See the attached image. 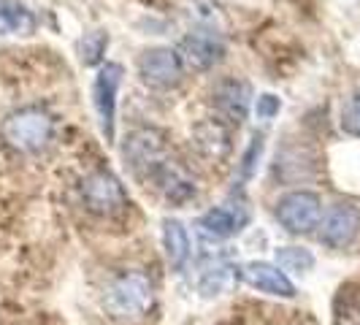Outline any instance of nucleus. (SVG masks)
I'll use <instances>...</instances> for the list:
<instances>
[{
    "label": "nucleus",
    "instance_id": "f257e3e1",
    "mask_svg": "<svg viewBox=\"0 0 360 325\" xmlns=\"http://www.w3.org/2000/svg\"><path fill=\"white\" fill-rule=\"evenodd\" d=\"M155 288L144 271H125L108 282L103 293V307L117 320H139L152 309Z\"/></svg>",
    "mask_w": 360,
    "mask_h": 325
},
{
    "label": "nucleus",
    "instance_id": "f03ea898",
    "mask_svg": "<svg viewBox=\"0 0 360 325\" xmlns=\"http://www.w3.org/2000/svg\"><path fill=\"white\" fill-rule=\"evenodd\" d=\"M54 120L49 111L38 106H25L19 111H11L3 125H0V139L17 152H41L52 141Z\"/></svg>",
    "mask_w": 360,
    "mask_h": 325
},
{
    "label": "nucleus",
    "instance_id": "7ed1b4c3",
    "mask_svg": "<svg viewBox=\"0 0 360 325\" xmlns=\"http://www.w3.org/2000/svg\"><path fill=\"white\" fill-rule=\"evenodd\" d=\"M82 200L92 215L111 217L127 206V193L122 181L111 171L101 168V171H92L90 177L82 181Z\"/></svg>",
    "mask_w": 360,
    "mask_h": 325
},
{
    "label": "nucleus",
    "instance_id": "20e7f679",
    "mask_svg": "<svg viewBox=\"0 0 360 325\" xmlns=\"http://www.w3.org/2000/svg\"><path fill=\"white\" fill-rule=\"evenodd\" d=\"M320 217H323L320 196L309 193V190L288 193L276 203V219L290 234H309V231H314L320 225Z\"/></svg>",
    "mask_w": 360,
    "mask_h": 325
},
{
    "label": "nucleus",
    "instance_id": "39448f33",
    "mask_svg": "<svg viewBox=\"0 0 360 325\" xmlns=\"http://www.w3.org/2000/svg\"><path fill=\"white\" fill-rule=\"evenodd\" d=\"M122 65L117 63H106L101 65V71L92 82V106L98 114L101 130L106 136V141H114V122H117V92L122 84Z\"/></svg>",
    "mask_w": 360,
    "mask_h": 325
},
{
    "label": "nucleus",
    "instance_id": "423d86ee",
    "mask_svg": "<svg viewBox=\"0 0 360 325\" xmlns=\"http://www.w3.org/2000/svg\"><path fill=\"white\" fill-rule=\"evenodd\" d=\"M139 73L149 87H158V90H168L174 84H179L181 76H184V65H181V57L176 54V49L171 46H155V49H146L139 60Z\"/></svg>",
    "mask_w": 360,
    "mask_h": 325
},
{
    "label": "nucleus",
    "instance_id": "0eeeda50",
    "mask_svg": "<svg viewBox=\"0 0 360 325\" xmlns=\"http://www.w3.org/2000/svg\"><path fill=\"white\" fill-rule=\"evenodd\" d=\"M176 54L181 57L184 68L209 71L225 57V41L212 30H195V33H187L181 38Z\"/></svg>",
    "mask_w": 360,
    "mask_h": 325
},
{
    "label": "nucleus",
    "instance_id": "6e6552de",
    "mask_svg": "<svg viewBox=\"0 0 360 325\" xmlns=\"http://www.w3.org/2000/svg\"><path fill=\"white\" fill-rule=\"evenodd\" d=\"M146 177L155 181V187L168 200H174V203H187V200H193L198 196V187H195L193 177L174 158H168V155L160 162H155Z\"/></svg>",
    "mask_w": 360,
    "mask_h": 325
},
{
    "label": "nucleus",
    "instance_id": "1a4fd4ad",
    "mask_svg": "<svg viewBox=\"0 0 360 325\" xmlns=\"http://www.w3.org/2000/svg\"><path fill=\"white\" fill-rule=\"evenodd\" d=\"M360 231V209L352 203H339L333 206L323 219L320 228V241L330 250H344L355 241Z\"/></svg>",
    "mask_w": 360,
    "mask_h": 325
},
{
    "label": "nucleus",
    "instance_id": "9d476101",
    "mask_svg": "<svg viewBox=\"0 0 360 325\" xmlns=\"http://www.w3.org/2000/svg\"><path fill=\"white\" fill-rule=\"evenodd\" d=\"M165 155H168V149H165V139H162L160 130H155V127H141V130H133V133L127 136L125 158L136 171L149 174V168H152L155 162H160Z\"/></svg>",
    "mask_w": 360,
    "mask_h": 325
},
{
    "label": "nucleus",
    "instance_id": "9b49d317",
    "mask_svg": "<svg viewBox=\"0 0 360 325\" xmlns=\"http://www.w3.org/2000/svg\"><path fill=\"white\" fill-rule=\"evenodd\" d=\"M238 276L250 288L260 290V293L279 295V298H292L295 295V285L288 279V274L279 269V266H274V263H266V260H252V263L241 266Z\"/></svg>",
    "mask_w": 360,
    "mask_h": 325
},
{
    "label": "nucleus",
    "instance_id": "f8f14e48",
    "mask_svg": "<svg viewBox=\"0 0 360 325\" xmlns=\"http://www.w3.org/2000/svg\"><path fill=\"white\" fill-rule=\"evenodd\" d=\"M250 101H252V90L244 79H222L214 87V106L231 125H241L247 120Z\"/></svg>",
    "mask_w": 360,
    "mask_h": 325
},
{
    "label": "nucleus",
    "instance_id": "ddd939ff",
    "mask_svg": "<svg viewBox=\"0 0 360 325\" xmlns=\"http://www.w3.org/2000/svg\"><path fill=\"white\" fill-rule=\"evenodd\" d=\"M193 141L200 155L209 160H225L231 155V130L217 120H206L193 127Z\"/></svg>",
    "mask_w": 360,
    "mask_h": 325
},
{
    "label": "nucleus",
    "instance_id": "4468645a",
    "mask_svg": "<svg viewBox=\"0 0 360 325\" xmlns=\"http://www.w3.org/2000/svg\"><path fill=\"white\" fill-rule=\"evenodd\" d=\"M36 27V14L25 3H19V0L0 3V36H33Z\"/></svg>",
    "mask_w": 360,
    "mask_h": 325
},
{
    "label": "nucleus",
    "instance_id": "2eb2a0df",
    "mask_svg": "<svg viewBox=\"0 0 360 325\" xmlns=\"http://www.w3.org/2000/svg\"><path fill=\"white\" fill-rule=\"evenodd\" d=\"M244 219H247V215H236L228 206H214L206 215L198 217V228L200 234L209 236V238H228V236L241 231Z\"/></svg>",
    "mask_w": 360,
    "mask_h": 325
},
{
    "label": "nucleus",
    "instance_id": "dca6fc26",
    "mask_svg": "<svg viewBox=\"0 0 360 325\" xmlns=\"http://www.w3.org/2000/svg\"><path fill=\"white\" fill-rule=\"evenodd\" d=\"M162 244H165L168 263L176 271L184 269V263L190 257V236H187L179 219H165L162 222Z\"/></svg>",
    "mask_w": 360,
    "mask_h": 325
},
{
    "label": "nucleus",
    "instance_id": "f3484780",
    "mask_svg": "<svg viewBox=\"0 0 360 325\" xmlns=\"http://www.w3.org/2000/svg\"><path fill=\"white\" fill-rule=\"evenodd\" d=\"M233 279H236L233 266H228V263L217 260L214 266H209V269L203 271L198 288H200L203 295H222V293H228V290H231Z\"/></svg>",
    "mask_w": 360,
    "mask_h": 325
},
{
    "label": "nucleus",
    "instance_id": "a211bd4d",
    "mask_svg": "<svg viewBox=\"0 0 360 325\" xmlns=\"http://www.w3.org/2000/svg\"><path fill=\"white\" fill-rule=\"evenodd\" d=\"M333 323L336 325H360V290L342 288L333 301Z\"/></svg>",
    "mask_w": 360,
    "mask_h": 325
},
{
    "label": "nucleus",
    "instance_id": "6ab92c4d",
    "mask_svg": "<svg viewBox=\"0 0 360 325\" xmlns=\"http://www.w3.org/2000/svg\"><path fill=\"white\" fill-rule=\"evenodd\" d=\"M276 266L292 274H307L314 269V255L307 247H282L276 250Z\"/></svg>",
    "mask_w": 360,
    "mask_h": 325
},
{
    "label": "nucleus",
    "instance_id": "aec40b11",
    "mask_svg": "<svg viewBox=\"0 0 360 325\" xmlns=\"http://www.w3.org/2000/svg\"><path fill=\"white\" fill-rule=\"evenodd\" d=\"M106 49H108V33L92 30V33H87V36L82 38V44H79V57H82L84 65H98V63L103 60Z\"/></svg>",
    "mask_w": 360,
    "mask_h": 325
},
{
    "label": "nucleus",
    "instance_id": "412c9836",
    "mask_svg": "<svg viewBox=\"0 0 360 325\" xmlns=\"http://www.w3.org/2000/svg\"><path fill=\"white\" fill-rule=\"evenodd\" d=\"M342 127L344 133H349V136H355L360 139V95L355 98H349L342 108Z\"/></svg>",
    "mask_w": 360,
    "mask_h": 325
},
{
    "label": "nucleus",
    "instance_id": "4be33fe9",
    "mask_svg": "<svg viewBox=\"0 0 360 325\" xmlns=\"http://www.w3.org/2000/svg\"><path fill=\"white\" fill-rule=\"evenodd\" d=\"M279 108H282V101H279L276 95H271V92L257 95V103H255V114H257V120H274V117L279 114Z\"/></svg>",
    "mask_w": 360,
    "mask_h": 325
},
{
    "label": "nucleus",
    "instance_id": "5701e85b",
    "mask_svg": "<svg viewBox=\"0 0 360 325\" xmlns=\"http://www.w3.org/2000/svg\"><path fill=\"white\" fill-rule=\"evenodd\" d=\"M260 152H263V136H255L250 149H247V155H244V165H241V171H244V177H252L255 171V160L260 158Z\"/></svg>",
    "mask_w": 360,
    "mask_h": 325
}]
</instances>
